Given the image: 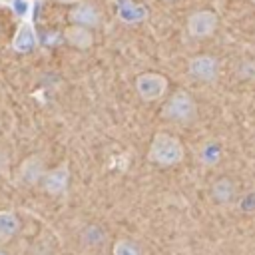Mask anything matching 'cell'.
Here are the masks:
<instances>
[{
  "label": "cell",
  "mask_w": 255,
  "mask_h": 255,
  "mask_svg": "<svg viewBox=\"0 0 255 255\" xmlns=\"http://www.w3.org/2000/svg\"><path fill=\"white\" fill-rule=\"evenodd\" d=\"M221 157H223V147H221L219 141H213V139L205 141V143L199 147V151H197V159H199L203 165H207V167L217 165V163L221 161Z\"/></svg>",
  "instance_id": "4fadbf2b"
},
{
  "label": "cell",
  "mask_w": 255,
  "mask_h": 255,
  "mask_svg": "<svg viewBox=\"0 0 255 255\" xmlns=\"http://www.w3.org/2000/svg\"><path fill=\"white\" fill-rule=\"evenodd\" d=\"M251 4H253V6H255V0H251Z\"/></svg>",
  "instance_id": "44dd1931"
},
{
  "label": "cell",
  "mask_w": 255,
  "mask_h": 255,
  "mask_svg": "<svg viewBox=\"0 0 255 255\" xmlns=\"http://www.w3.org/2000/svg\"><path fill=\"white\" fill-rule=\"evenodd\" d=\"M0 32H2V26H0Z\"/></svg>",
  "instance_id": "7402d4cb"
},
{
  "label": "cell",
  "mask_w": 255,
  "mask_h": 255,
  "mask_svg": "<svg viewBox=\"0 0 255 255\" xmlns=\"http://www.w3.org/2000/svg\"><path fill=\"white\" fill-rule=\"evenodd\" d=\"M187 72L191 78L205 82V84H211L219 76V60L211 54H197V56L189 58Z\"/></svg>",
  "instance_id": "5b68a950"
},
{
  "label": "cell",
  "mask_w": 255,
  "mask_h": 255,
  "mask_svg": "<svg viewBox=\"0 0 255 255\" xmlns=\"http://www.w3.org/2000/svg\"><path fill=\"white\" fill-rule=\"evenodd\" d=\"M64 40L76 48V50H88L94 46V34L90 28H84V26H76V24H70L66 30H64Z\"/></svg>",
  "instance_id": "8fae6325"
},
{
  "label": "cell",
  "mask_w": 255,
  "mask_h": 255,
  "mask_svg": "<svg viewBox=\"0 0 255 255\" xmlns=\"http://www.w3.org/2000/svg\"><path fill=\"white\" fill-rule=\"evenodd\" d=\"M108 233L100 223H90L80 231V241L86 247H100L106 241Z\"/></svg>",
  "instance_id": "5bb4252c"
},
{
  "label": "cell",
  "mask_w": 255,
  "mask_h": 255,
  "mask_svg": "<svg viewBox=\"0 0 255 255\" xmlns=\"http://www.w3.org/2000/svg\"><path fill=\"white\" fill-rule=\"evenodd\" d=\"M0 255H8V253H6V251H4L2 247H0Z\"/></svg>",
  "instance_id": "d6986e66"
},
{
  "label": "cell",
  "mask_w": 255,
  "mask_h": 255,
  "mask_svg": "<svg viewBox=\"0 0 255 255\" xmlns=\"http://www.w3.org/2000/svg\"><path fill=\"white\" fill-rule=\"evenodd\" d=\"M36 44H38V38H36L34 26H32L30 22H22V24L18 26V32H16L14 40H12L14 52H18V54H28V52H32V50L36 48Z\"/></svg>",
  "instance_id": "30bf717a"
},
{
  "label": "cell",
  "mask_w": 255,
  "mask_h": 255,
  "mask_svg": "<svg viewBox=\"0 0 255 255\" xmlns=\"http://www.w3.org/2000/svg\"><path fill=\"white\" fill-rule=\"evenodd\" d=\"M8 167V153L4 149H0V173Z\"/></svg>",
  "instance_id": "e0dca14e"
},
{
  "label": "cell",
  "mask_w": 255,
  "mask_h": 255,
  "mask_svg": "<svg viewBox=\"0 0 255 255\" xmlns=\"http://www.w3.org/2000/svg\"><path fill=\"white\" fill-rule=\"evenodd\" d=\"M46 165H44V159H42V155H38V153H32V155H28L20 165H18V179H20V183H24V185H40L42 183V179H44V175H46Z\"/></svg>",
  "instance_id": "52a82bcc"
},
{
  "label": "cell",
  "mask_w": 255,
  "mask_h": 255,
  "mask_svg": "<svg viewBox=\"0 0 255 255\" xmlns=\"http://www.w3.org/2000/svg\"><path fill=\"white\" fill-rule=\"evenodd\" d=\"M135 92L143 102H157L167 92V78L159 72H143L135 78Z\"/></svg>",
  "instance_id": "3957f363"
},
{
  "label": "cell",
  "mask_w": 255,
  "mask_h": 255,
  "mask_svg": "<svg viewBox=\"0 0 255 255\" xmlns=\"http://www.w3.org/2000/svg\"><path fill=\"white\" fill-rule=\"evenodd\" d=\"M112 255H143V249L135 239H118L112 247Z\"/></svg>",
  "instance_id": "9a60e30c"
},
{
  "label": "cell",
  "mask_w": 255,
  "mask_h": 255,
  "mask_svg": "<svg viewBox=\"0 0 255 255\" xmlns=\"http://www.w3.org/2000/svg\"><path fill=\"white\" fill-rule=\"evenodd\" d=\"M217 24H219V20L213 10H195L187 16L185 28L191 38L203 40V38L213 36V32L217 30Z\"/></svg>",
  "instance_id": "277c9868"
},
{
  "label": "cell",
  "mask_w": 255,
  "mask_h": 255,
  "mask_svg": "<svg viewBox=\"0 0 255 255\" xmlns=\"http://www.w3.org/2000/svg\"><path fill=\"white\" fill-rule=\"evenodd\" d=\"M237 207L245 215H255V189H249V191L241 193L239 199H237Z\"/></svg>",
  "instance_id": "2e32d148"
},
{
  "label": "cell",
  "mask_w": 255,
  "mask_h": 255,
  "mask_svg": "<svg viewBox=\"0 0 255 255\" xmlns=\"http://www.w3.org/2000/svg\"><path fill=\"white\" fill-rule=\"evenodd\" d=\"M161 118L171 124L187 126L197 118V104L189 92L177 90L161 106Z\"/></svg>",
  "instance_id": "7a4b0ae2"
},
{
  "label": "cell",
  "mask_w": 255,
  "mask_h": 255,
  "mask_svg": "<svg viewBox=\"0 0 255 255\" xmlns=\"http://www.w3.org/2000/svg\"><path fill=\"white\" fill-rule=\"evenodd\" d=\"M165 2H175V0H165Z\"/></svg>",
  "instance_id": "ffe728a7"
},
{
  "label": "cell",
  "mask_w": 255,
  "mask_h": 255,
  "mask_svg": "<svg viewBox=\"0 0 255 255\" xmlns=\"http://www.w3.org/2000/svg\"><path fill=\"white\" fill-rule=\"evenodd\" d=\"M56 2H60V4H68V6H76V4H80L82 0H56Z\"/></svg>",
  "instance_id": "ac0fdd59"
},
{
  "label": "cell",
  "mask_w": 255,
  "mask_h": 255,
  "mask_svg": "<svg viewBox=\"0 0 255 255\" xmlns=\"http://www.w3.org/2000/svg\"><path fill=\"white\" fill-rule=\"evenodd\" d=\"M211 199L219 205H229V203H235L239 199V187H237V181L223 175V177H217L213 183H211Z\"/></svg>",
  "instance_id": "ba28073f"
},
{
  "label": "cell",
  "mask_w": 255,
  "mask_h": 255,
  "mask_svg": "<svg viewBox=\"0 0 255 255\" xmlns=\"http://www.w3.org/2000/svg\"><path fill=\"white\" fill-rule=\"evenodd\" d=\"M68 18H70L72 24L84 26V28H90V30H94L96 26H100V20H102L100 10L92 2H84V0L80 4H76V6H72Z\"/></svg>",
  "instance_id": "9c48e42d"
},
{
  "label": "cell",
  "mask_w": 255,
  "mask_h": 255,
  "mask_svg": "<svg viewBox=\"0 0 255 255\" xmlns=\"http://www.w3.org/2000/svg\"><path fill=\"white\" fill-rule=\"evenodd\" d=\"M185 149L179 137L167 131H157L151 137L149 149H147V161L159 167H173L183 161Z\"/></svg>",
  "instance_id": "6da1fadb"
},
{
  "label": "cell",
  "mask_w": 255,
  "mask_h": 255,
  "mask_svg": "<svg viewBox=\"0 0 255 255\" xmlns=\"http://www.w3.org/2000/svg\"><path fill=\"white\" fill-rule=\"evenodd\" d=\"M70 175H72L70 173V163L62 161L60 165L46 171L40 185L48 195H64L68 191V185H70Z\"/></svg>",
  "instance_id": "8992f818"
},
{
  "label": "cell",
  "mask_w": 255,
  "mask_h": 255,
  "mask_svg": "<svg viewBox=\"0 0 255 255\" xmlns=\"http://www.w3.org/2000/svg\"><path fill=\"white\" fill-rule=\"evenodd\" d=\"M22 229V221L16 211L12 209H0V243H8L14 239Z\"/></svg>",
  "instance_id": "7c38bea8"
}]
</instances>
